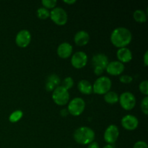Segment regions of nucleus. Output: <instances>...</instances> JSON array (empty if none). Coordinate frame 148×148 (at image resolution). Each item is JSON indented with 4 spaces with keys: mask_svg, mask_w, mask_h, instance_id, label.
Instances as JSON below:
<instances>
[{
    "mask_svg": "<svg viewBox=\"0 0 148 148\" xmlns=\"http://www.w3.org/2000/svg\"><path fill=\"white\" fill-rule=\"evenodd\" d=\"M50 17L57 25H64L68 20L67 13L61 7H55L50 12Z\"/></svg>",
    "mask_w": 148,
    "mask_h": 148,
    "instance_id": "nucleus-6",
    "label": "nucleus"
},
{
    "mask_svg": "<svg viewBox=\"0 0 148 148\" xmlns=\"http://www.w3.org/2000/svg\"><path fill=\"white\" fill-rule=\"evenodd\" d=\"M147 59H148V51H146L144 55V64H145V66H146L148 65Z\"/></svg>",
    "mask_w": 148,
    "mask_h": 148,
    "instance_id": "nucleus-31",
    "label": "nucleus"
},
{
    "mask_svg": "<svg viewBox=\"0 0 148 148\" xmlns=\"http://www.w3.org/2000/svg\"><path fill=\"white\" fill-rule=\"evenodd\" d=\"M121 125L125 130L132 131L136 130L139 125L138 119L133 115L124 116L121 119Z\"/></svg>",
    "mask_w": 148,
    "mask_h": 148,
    "instance_id": "nucleus-11",
    "label": "nucleus"
},
{
    "mask_svg": "<svg viewBox=\"0 0 148 148\" xmlns=\"http://www.w3.org/2000/svg\"><path fill=\"white\" fill-rule=\"evenodd\" d=\"M120 105L127 111H130L133 109L136 105V98L134 95L130 92H124L120 95L119 98Z\"/></svg>",
    "mask_w": 148,
    "mask_h": 148,
    "instance_id": "nucleus-7",
    "label": "nucleus"
},
{
    "mask_svg": "<svg viewBox=\"0 0 148 148\" xmlns=\"http://www.w3.org/2000/svg\"><path fill=\"white\" fill-rule=\"evenodd\" d=\"M85 108V101L81 98H75L69 102L67 111L71 115L77 116L83 113Z\"/></svg>",
    "mask_w": 148,
    "mask_h": 148,
    "instance_id": "nucleus-4",
    "label": "nucleus"
},
{
    "mask_svg": "<svg viewBox=\"0 0 148 148\" xmlns=\"http://www.w3.org/2000/svg\"><path fill=\"white\" fill-rule=\"evenodd\" d=\"M67 109H63L62 111H61V114H62V116H67L68 114V111H66Z\"/></svg>",
    "mask_w": 148,
    "mask_h": 148,
    "instance_id": "nucleus-32",
    "label": "nucleus"
},
{
    "mask_svg": "<svg viewBox=\"0 0 148 148\" xmlns=\"http://www.w3.org/2000/svg\"><path fill=\"white\" fill-rule=\"evenodd\" d=\"M106 70L109 75L113 76H118L122 74L124 70V64L119 61H114L108 63Z\"/></svg>",
    "mask_w": 148,
    "mask_h": 148,
    "instance_id": "nucleus-12",
    "label": "nucleus"
},
{
    "mask_svg": "<svg viewBox=\"0 0 148 148\" xmlns=\"http://www.w3.org/2000/svg\"><path fill=\"white\" fill-rule=\"evenodd\" d=\"M31 40V35L27 30H22L17 34L15 43L20 48H25L30 44Z\"/></svg>",
    "mask_w": 148,
    "mask_h": 148,
    "instance_id": "nucleus-10",
    "label": "nucleus"
},
{
    "mask_svg": "<svg viewBox=\"0 0 148 148\" xmlns=\"http://www.w3.org/2000/svg\"><path fill=\"white\" fill-rule=\"evenodd\" d=\"M118 94L114 91H109L104 95V100L106 103L109 104H115L119 101Z\"/></svg>",
    "mask_w": 148,
    "mask_h": 148,
    "instance_id": "nucleus-19",
    "label": "nucleus"
},
{
    "mask_svg": "<svg viewBox=\"0 0 148 148\" xmlns=\"http://www.w3.org/2000/svg\"><path fill=\"white\" fill-rule=\"evenodd\" d=\"M88 148H100V147L98 145V143H96V142H92V143H90L88 145Z\"/></svg>",
    "mask_w": 148,
    "mask_h": 148,
    "instance_id": "nucleus-30",
    "label": "nucleus"
},
{
    "mask_svg": "<svg viewBox=\"0 0 148 148\" xmlns=\"http://www.w3.org/2000/svg\"><path fill=\"white\" fill-rule=\"evenodd\" d=\"M71 63L76 69H82L88 63V56L83 51L76 52L72 55Z\"/></svg>",
    "mask_w": 148,
    "mask_h": 148,
    "instance_id": "nucleus-9",
    "label": "nucleus"
},
{
    "mask_svg": "<svg viewBox=\"0 0 148 148\" xmlns=\"http://www.w3.org/2000/svg\"><path fill=\"white\" fill-rule=\"evenodd\" d=\"M108 59L107 56L103 53H97L94 55L92 59V64L93 67H101L103 69H106L108 64Z\"/></svg>",
    "mask_w": 148,
    "mask_h": 148,
    "instance_id": "nucleus-13",
    "label": "nucleus"
},
{
    "mask_svg": "<svg viewBox=\"0 0 148 148\" xmlns=\"http://www.w3.org/2000/svg\"><path fill=\"white\" fill-rule=\"evenodd\" d=\"M61 83V79L58 75H51L47 77L46 82V89L49 92L53 91L56 88L59 86Z\"/></svg>",
    "mask_w": 148,
    "mask_h": 148,
    "instance_id": "nucleus-16",
    "label": "nucleus"
},
{
    "mask_svg": "<svg viewBox=\"0 0 148 148\" xmlns=\"http://www.w3.org/2000/svg\"><path fill=\"white\" fill-rule=\"evenodd\" d=\"M23 113L22 111L20 110H17V111H14L13 113H12L11 115L9 117V119L11 121L12 123H15L17 122L20 119H21L22 117H23Z\"/></svg>",
    "mask_w": 148,
    "mask_h": 148,
    "instance_id": "nucleus-21",
    "label": "nucleus"
},
{
    "mask_svg": "<svg viewBox=\"0 0 148 148\" xmlns=\"http://www.w3.org/2000/svg\"><path fill=\"white\" fill-rule=\"evenodd\" d=\"M37 15L38 18L41 20H46L50 17V12L44 7H40L37 10Z\"/></svg>",
    "mask_w": 148,
    "mask_h": 148,
    "instance_id": "nucleus-22",
    "label": "nucleus"
},
{
    "mask_svg": "<svg viewBox=\"0 0 148 148\" xmlns=\"http://www.w3.org/2000/svg\"><path fill=\"white\" fill-rule=\"evenodd\" d=\"M141 108L142 111L144 113L145 115H147L148 114V97L145 96L141 103Z\"/></svg>",
    "mask_w": 148,
    "mask_h": 148,
    "instance_id": "nucleus-26",
    "label": "nucleus"
},
{
    "mask_svg": "<svg viewBox=\"0 0 148 148\" xmlns=\"http://www.w3.org/2000/svg\"><path fill=\"white\" fill-rule=\"evenodd\" d=\"M103 148H116L114 145H106V146H104Z\"/></svg>",
    "mask_w": 148,
    "mask_h": 148,
    "instance_id": "nucleus-34",
    "label": "nucleus"
},
{
    "mask_svg": "<svg viewBox=\"0 0 148 148\" xmlns=\"http://www.w3.org/2000/svg\"><path fill=\"white\" fill-rule=\"evenodd\" d=\"M116 56L119 59V62H121L122 64L128 63L132 59V53L127 47L121 48L119 49L117 51Z\"/></svg>",
    "mask_w": 148,
    "mask_h": 148,
    "instance_id": "nucleus-15",
    "label": "nucleus"
},
{
    "mask_svg": "<svg viewBox=\"0 0 148 148\" xmlns=\"http://www.w3.org/2000/svg\"><path fill=\"white\" fill-rule=\"evenodd\" d=\"M119 80H120V82H122V83L128 84V83H130V82H132L133 78H132V77L130 76V75H121V76L119 77Z\"/></svg>",
    "mask_w": 148,
    "mask_h": 148,
    "instance_id": "nucleus-27",
    "label": "nucleus"
},
{
    "mask_svg": "<svg viewBox=\"0 0 148 148\" xmlns=\"http://www.w3.org/2000/svg\"><path fill=\"white\" fill-rule=\"evenodd\" d=\"M75 43L79 46H84L88 43L90 40V36L88 32L85 30H80L75 34Z\"/></svg>",
    "mask_w": 148,
    "mask_h": 148,
    "instance_id": "nucleus-17",
    "label": "nucleus"
},
{
    "mask_svg": "<svg viewBox=\"0 0 148 148\" xmlns=\"http://www.w3.org/2000/svg\"><path fill=\"white\" fill-rule=\"evenodd\" d=\"M104 69H103L101 67H94V73L96 75H102Z\"/></svg>",
    "mask_w": 148,
    "mask_h": 148,
    "instance_id": "nucleus-29",
    "label": "nucleus"
},
{
    "mask_svg": "<svg viewBox=\"0 0 148 148\" xmlns=\"http://www.w3.org/2000/svg\"><path fill=\"white\" fill-rule=\"evenodd\" d=\"M133 148H148V145L145 142L138 141L134 145Z\"/></svg>",
    "mask_w": 148,
    "mask_h": 148,
    "instance_id": "nucleus-28",
    "label": "nucleus"
},
{
    "mask_svg": "<svg viewBox=\"0 0 148 148\" xmlns=\"http://www.w3.org/2000/svg\"><path fill=\"white\" fill-rule=\"evenodd\" d=\"M52 98L58 106H64L67 104L69 100V94L68 90L62 86L56 88L52 93Z\"/></svg>",
    "mask_w": 148,
    "mask_h": 148,
    "instance_id": "nucleus-5",
    "label": "nucleus"
},
{
    "mask_svg": "<svg viewBox=\"0 0 148 148\" xmlns=\"http://www.w3.org/2000/svg\"><path fill=\"white\" fill-rule=\"evenodd\" d=\"M41 3L44 8L49 10V9L55 8L57 4V1L56 0H43Z\"/></svg>",
    "mask_w": 148,
    "mask_h": 148,
    "instance_id": "nucleus-24",
    "label": "nucleus"
},
{
    "mask_svg": "<svg viewBox=\"0 0 148 148\" xmlns=\"http://www.w3.org/2000/svg\"><path fill=\"white\" fill-rule=\"evenodd\" d=\"M133 17H134V20L137 23H145L147 20V15H146L145 12L141 10H137L134 11Z\"/></svg>",
    "mask_w": 148,
    "mask_h": 148,
    "instance_id": "nucleus-20",
    "label": "nucleus"
},
{
    "mask_svg": "<svg viewBox=\"0 0 148 148\" xmlns=\"http://www.w3.org/2000/svg\"><path fill=\"white\" fill-rule=\"evenodd\" d=\"M64 2L66 3V4H73L76 2V1H75V0H71V1H68V0L67 1H66V0H64Z\"/></svg>",
    "mask_w": 148,
    "mask_h": 148,
    "instance_id": "nucleus-33",
    "label": "nucleus"
},
{
    "mask_svg": "<svg viewBox=\"0 0 148 148\" xmlns=\"http://www.w3.org/2000/svg\"><path fill=\"white\" fill-rule=\"evenodd\" d=\"M139 88H140V92L147 96L148 95V81L147 80L143 81V82L140 84Z\"/></svg>",
    "mask_w": 148,
    "mask_h": 148,
    "instance_id": "nucleus-25",
    "label": "nucleus"
},
{
    "mask_svg": "<svg viewBox=\"0 0 148 148\" xmlns=\"http://www.w3.org/2000/svg\"><path fill=\"white\" fill-rule=\"evenodd\" d=\"M95 132L88 127H81L74 133V139L80 145H89L95 139Z\"/></svg>",
    "mask_w": 148,
    "mask_h": 148,
    "instance_id": "nucleus-2",
    "label": "nucleus"
},
{
    "mask_svg": "<svg viewBox=\"0 0 148 148\" xmlns=\"http://www.w3.org/2000/svg\"><path fill=\"white\" fill-rule=\"evenodd\" d=\"M132 40V34L129 29L119 27L114 29L111 35V41L116 47L121 49L128 46Z\"/></svg>",
    "mask_w": 148,
    "mask_h": 148,
    "instance_id": "nucleus-1",
    "label": "nucleus"
},
{
    "mask_svg": "<svg viewBox=\"0 0 148 148\" xmlns=\"http://www.w3.org/2000/svg\"><path fill=\"white\" fill-rule=\"evenodd\" d=\"M74 85V80L72 77H67L65 78L63 81H62V87H63L64 89H66V90L71 89L72 88Z\"/></svg>",
    "mask_w": 148,
    "mask_h": 148,
    "instance_id": "nucleus-23",
    "label": "nucleus"
},
{
    "mask_svg": "<svg viewBox=\"0 0 148 148\" xmlns=\"http://www.w3.org/2000/svg\"><path fill=\"white\" fill-rule=\"evenodd\" d=\"M77 88L79 92L85 95H90L92 91V85L89 81L86 79H82L77 85Z\"/></svg>",
    "mask_w": 148,
    "mask_h": 148,
    "instance_id": "nucleus-18",
    "label": "nucleus"
},
{
    "mask_svg": "<svg viewBox=\"0 0 148 148\" xmlns=\"http://www.w3.org/2000/svg\"><path fill=\"white\" fill-rule=\"evenodd\" d=\"M111 81L108 77H100L92 85V91L98 95H105L111 90Z\"/></svg>",
    "mask_w": 148,
    "mask_h": 148,
    "instance_id": "nucleus-3",
    "label": "nucleus"
},
{
    "mask_svg": "<svg viewBox=\"0 0 148 148\" xmlns=\"http://www.w3.org/2000/svg\"><path fill=\"white\" fill-rule=\"evenodd\" d=\"M73 48L72 46L69 43H62L58 46L57 54L62 59H67L72 55Z\"/></svg>",
    "mask_w": 148,
    "mask_h": 148,
    "instance_id": "nucleus-14",
    "label": "nucleus"
},
{
    "mask_svg": "<svg viewBox=\"0 0 148 148\" xmlns=\"http://www.w3.org/2000/svg\"><path fill=\"white\" fill-rule=\"evenodd\" d=\"M68 148H71V147H68Z\"/></svg>",
    "mask_w": 148,
    "mask_h": 148,
    "instance_id": "nucleus-35",
    "label": "nucleus"
},
{
    "mask_svg": "<svg viewBox=\"0 0 148 148\" xmlns=\"http://www.w3.org/2000/svg\"><path fill=\"white\" fill-rule=\"evenodd\" d=\"M119 136V130L114 124L108 126L104 132V140L108 145H112L116 142Z\"/></svg>",
    "mask_w": 148,
    "mask_h": 148,
    "instance_id": "nucleus-8",
    "label": "nucleus"
}]
</instances>
